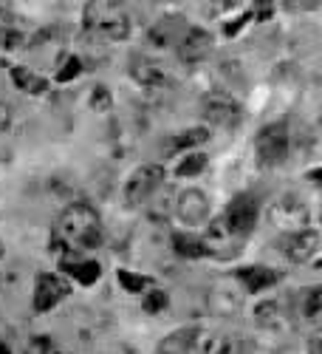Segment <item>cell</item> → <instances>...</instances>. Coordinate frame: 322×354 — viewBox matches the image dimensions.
<instances>
[{"label":"cell","mask_w":322,"mask_h":354,"mask_svg":"<svg viewBox=\"0 0 322 354\" xmlns=\"http://www.w3.org/2000/svg\"><path fill=\"white\" fill-rule=\"evenodd\" d=\"M60 230L68 241H74L77 247H85V250H94L102 244V221L97 216V210L91 204L85 201H77V204H68L60 216Z\"/></svg>","instance_id":"1"},{"label":"cell","mask_w":322,"mask_h":354,"mask_svg":"<svg viewBox=\"0 0 322 354\" xmlns=\"http://www.w3.org/2000/svg\"><path fill=\"white\" fill-rule=\"evenodd\" d=\"M12 82H14V88H20L23 94H32V97H40V94L48 91V80L43 74L32 71V68H26V66L12 68Z\"/></svg>","instance_id":"15"},{"label":"cell","mask_w":322,"mask_h":354,"mask_svg":"<svg viewBox=\"0 0 322 354\" xmlns=\"http://www.w3.org/2000/svg\"><path fill=\"white\" fill-rule=\"evenodd\" d=\"M203 167H207V156H203L201 151H192V153H187V156L179 162L175 173H179V176H198Z\"/></svg>","instance_id":"24"},{"label":"cell","mask_w":322,"mask_h":354,"mask_svg":"<svg viewBox=\"0 0 322 354\" xmlns=\"http://www.w3.org/2000/svg\"><path fill=\"white\" fill-rule=\"evenodd\" d=\"M68 295V283L54 275V272H43L37 278V286H34V309L37 312H51L57 304Z\"/></svg>","instance_id":"13"},{"label":"cell","mask_w":322,"mask_h":354,"mask_svg":"<svg viewBox=\"0 0 322 354\" xmlns=\"http://www.w3.org/2000/svg\"><path fill=\"white\" fill-rule=\"evenodd\" d=\"M314 179H322V170H314Z\"/></svg>","instance_id":"34"},{"label":"cell","mask_w":322,"mask_h":354,"mask_svg":"<svg viewBox=\"0 0 322 354\" xmlns=\"http://www.w3.org/2000/svg\"><path fill=\"white\" fill-rule=\"evenodd\" d=\"M308 354H322V335L308 343Z\"/></svg>","instance_id":"31"},{"label":"cell","mask_w":322,"mask_h":354,"mask_svg":"<svg viewBox=\"0 0 322 354\" xmlns=\"http://www.w3.org/2000/svg\"><path fill=\"white\" fill-rule=\"evenodd\" d=\"M207 306L218 317H235L243 309V289L235 283H215L207 292Z\"/></svg>","instance_id":"10"},{"label":"cell","mask_w":322,"mask_h":354,"mask_svg":"<svg viewBox=\"0 0 322 354\" xmlns=\"http://www.w3.org/2000/svg\"><path fill=\"white\" fill-rule=\"evenodd\" d=\"M0 255H3V244H0Z\"/></svg>","instance_id":"35"},{"label":"cell","mask_w":322,"mask_h":354,"mask_svg":"<svg viewBox=\"0 0 322 354\" xmlns=\"http://www.w3.org/2000/svg\"><path fill=\"white\" fill-rule=\"evenodd\" d=\"M269 216H272V221L277 224V227H283V230H288V232H297V230H305L308 227V204L300 198V196H294V193H285V196H280L274 204H272V210H269Z\"/></svg>","instance_id":"6"},{"label":"cell","mask_w":322,"mask_h":354,"mask_svg":"<svg viewBox=\"0 0 322 354\" xmlns=\"http://www.w3.org/2000/svg\"><path fill=\"white\" fill-rule=\"evenodd\" d=\"M207 139H210V131L198 125V128H187V131H181L179 136L170 142V147H172V151H192V147H201Z\"/></svg>","instance_id":"20"},{"label":"cell","mask_w":322,"mask_h":354,"mask_svg":"<svg viewBox=\"0 0 322 354\" xmlns=\"http://www.w3.org/2000/svg\"><path fill=\"white\" fill-rule=\"evenodd\" d=\"M26 46V35L14 26H0V48L3 51H20Z\"/></svg>","instance_id":"23"},{"label":"cell","mask_w":322,"mask_h":354,"mask_svg":"<svg viewBox=\"0 0 322 354\" xmlns=\"http://www.w3.org/2000/svg\"><path fill=\"white\" fill-rule=\"evenodd\" d=\"M91 102H94V108L97 111H108L110 108V102H113V97H110V91H108V88H97V91H94V97H91Z\"/></svg>","instance_id":"29"},{"label":"cell","mask_w":322,"mask_h":354,"mask_svg":"<svg viewBox=\"0 0 322 354\" xmlns=\"http://www.w3.org/2000/svg\"><path fill=\"white\" fill-rule=\"evenodd\" d=\"M254 317H257L260 326H266V329H280L283 323H285V312H283V306H280L277 301L260 304V306L254 309Z\"/></svg>","instance_id":"19"},{"label":"cell","mask_w":322,"mask_h":354,"mask_svg":"<svg viewBox=\"0 0 322 354\" xmlns=\"http://www.w3.org/2000/svg\"><path fill=\"white\" fill-rule=\"evenodd\" d=\"M79 74H82V63H79V57H68L66 66L60 68V74H57V80H60V82H71V80H77Z\"/></svg>","instance_id":"28"},{"label":"cell","mask_w":322,"mask_h":354,"mask_svg":"<svg viewBox=\"0 0 322 354\" xmlns=\"http://www.w3.org/2000/svg\"><path fill=\"white\" fill-rule=\"evenodd\" d=\"M195 343H198V329H195V326H184V329H179V332L167 335V337L159 343L156 354H192Z\"/></svg>","instance_id":"14"},{"label":"cell","mask_w":322,"mask_h":354,"mask_svg":"<svg viewBox=\"0 0 322 354\" xmlns=\"http://www.w3.org/2000/svg\"><path fill=\"white\" fill-rule=\"evenodd\" d=\"M12 125V108L6 102H0V133Z\"/></svg>","instance_id":"30"},{"label":"cell","mask_w":322,"mask_h":354,"mask_svg":"<svg viewBox=\"0 0 322 354\" xmlns=\"http://www.w3.org/2000/svg\"><path fill=\"white\" fill-rule=\"evenodd\" d=\"M288 9H314V3H285Z\"/></svg>","instance_id":"32"},{"label":"cell","mask_w":322,"mask_h":354,"mask_svg":"<svg viewBox=\"0 0 322 354\" xmlns=\"http://www.w3.org/2000/svg\"><path fill=\"white\" fill-rule=\"evenodd\" d=\"M238 278L243 281L246 292H263V289H272L280 275L269 267H246V270L238 272Z\"/></svg>","instance_id":"16"},{"label":"cell","mask_w":322,"mask_h":354,"mask_svg":"<svg viewBox=\"0 0 322 354\" xmlns=\"http://www.w3.org/2000/svg\"><path fill=\"white\" fill-rule=\"evenodd\" d=\"M164 182V170L161 165H141L139 170H133V176L125 185V201L128 204H141L148 201Z\"/></svg>","instance_id":"8"},{"label":"cell","mask_w":322,"mask_h":354,"mask_svg":"<svg viewBox=\"0 0 322 354\" xmlns=\"http://www.w3.org/2000/svg\"><path fill=\"white\" fill-rule=\"evenodd\" d=\"M0 354H12V348H9L6 343H0Z\"/></svg>","instance_id":"33"},{"label":"cell","mask_w":322,"mask_h":354,"mask_svg":"<svg viewBox=\"0 0 322 354\" xmlns=\"http://www.w3.org/2000/svg\"><path fill=\"white\" fill-rule=\"evenodd\" d=\"M254 153H257V165L263 170L269 167H277L288 159L291 153V131L285 122H272L266 125L260 133H257V142H254Z\"/></svg>","instance_id":"3"},{"label":"cell","mask_w":322,"mask_h":354,"mask_svg":"<svg viewBox=\"0 0 322 354\" xmlns=\"http://www.w3.org/2000/svg\"><path fill=\"white\" fill-rule=\"evenodd\" d=\"M175 252H179L181 258H203V255H212L207 241L201 239V235H190V232H181V235H175V241H172Z\"/></svg>","instance_id":"18"},{"label":"cell","mask_w":322,"mask_h":354,"mask_svg":"<svg viewBox=\"0 0 322 354\" xmlns=\"http://www.w3.org/2000/svg\"><path fill=\"white\" fill-rule=\"evenodd\" d=\"M82 23L88 32H94L105 40H125L130 35V17L110 3H88Z\"/></svg>","instance_id":"2"},{"label":"cell","mask_w":322,"mask_h":354,"mask_svg":"<svg viewBox=\"0 0 322 354\" xmlns=\"http://www.w3.org/2000/svg\"><path fill=\"white\" fill-rule=\"evenodd\" d=\"M63 270H66V275H71V278H74L77 283H82V286L97 283L99 275H102V270H99L97 261H63Z\"/></svg>","instance_id":"17"},{"label":"cell","mask_w":322,"mask_h":354,"mask_svg":"<svg viewBox=\"0 0 322 354\" xmlns=\"http://www.w3.org/2000/svg\"><path fill=\"white\" fill-rule=\"evenodd\" d=\"M141 306H144V312H148V315H159V312H164L170 306V298H167L164 289H153V292L144 295Z\"/></svg>","instance_id":"25"},{"label":"cell","mask_w":322,"mask_h":354,"mask_svg":"<svg viewBox=\"0 0 322 354\" xmlns=\"http://www.w3.org/2000/svg\"><path fill=\"white\" fill-rule=\"evenodd\" d=\"M212 46H215V40H212V35L207 32V28L192 26L181 35L179 46H175V54H179L181 63H201L212 54Z\"/></svg>","instance_id":"9"},{"label":"cell","mask_w":322,"mask_h":354,"mask_svg":"<svg viewBox=\"0 0 322 354\" xmlns=\"http://www.w3.org/2000/svg\"><path fill=\"white\" fill-rule=\"evenodd\" d=\"M130 77L144 88H167L172 82L170 71L159 60H153V57H141V54L130 60Z\"/></svg>","instance_id":"12"},{"label":"cell","mask_w":322,"mask_h":354,"mask_svg":"<svg viewBox=\"0 0 322 354\" xmlns=\"http://www.w3.org/2000/svg\"><path fill=\"white\" fill-rule=\"evenodd\" d=\"M179 23L181 20H175V17L161 20L159 26L150 28V40L159 46H179Z\"/></svg>","instance_id":"22"},{"label":"cell","mask_w":322,"mask_h":354,"mask_svg":"<svg viewBox=\"0 0 322 354\" xmlns=\"http://www.w3.org/2000/svg\"><path fill=\"white\" fill-rule=\"evenodd\" d=\"M210 196L198 190V187H190L179 196V201H175V218H179L184 227H203L210 224Z\"/></svg>","instance_id":"7"},{"label":"cell","mask_w":322,"mask_h":354,"mask_svg":"<svg viewBox=\"0 0 322 354\" xmlns=\"http://www.w3.org/2000/svg\"><path fill=\"white\" fill-rule=\"evenodd\" d=\"M303 315L305 317H322V286L308 289L303 295Z\"/></svg>","instance_id":"26"},{"label":"cell","mask_w":322,"mask_h":354,"mask_svg":"<svg viewBox=\"0 0 322 354\" xmlns=\"http://www.w3.org/2000/svg\"><path fill=\"white\" fill-rule=\"evenodd\" d=\"M201 113L203 120L215 128H235L241 120H243V108L241 102L226 94V91H212L201 100Z\"/></svg>","instance_id":"4"},{"label":"cell","mask_w":322,"mask_h":354,"mask_svg":"<svg viewBox=\"0 0 322 354\" xmlns=\"http://www.w3.org/2000/svg\"><path fill=\"white\" fill-rule=\"evenodd\" d=\"M119 281L128 292H141L144 286L150 283V278H144V275H136V272H128V270H119Z\"/></svg>","instance_id":"27"},{"label":"cell","mask_w":322,"mask_h":354,"mask_svg":"<svg viewBox=\"0 0 322 354\" xmlns=\"http://www.w3.org/2000/svg\"><path fill=\"white\" fill-rule=\"evenodd\" d=\"M203 354H249V346L241 337H212L203 346Z\"/></svg>","instance_id":"21"},{"label":"cell","mask_w":322,"mask_h":354,"mask_svg":"<svg viewBox=\"0 0 322 354\" xmlns=\"http://www.w3.org/2000/svg\"><path fill=\"white\" fill-rule=\"evenodd\" d=\"M319 244H322L319 230L305 227V230H297V232H288L283 250H285V258L291 263H308L319 252Z\"/></svg>","instance_id":"11"},{"label":"cell","mask_w":322,"mask_h":354,"mask_svg":"<svg viewBox=\"0 0 322 354\" xmlns=\"http://www.w3.org/2000/svg\"><path fill=\"white\" fill-rule=\"evenodd\" d=\"M257 216H260V204H257L254 193H241L229 201L223 224L229 227L232 235H249L257 224Z\"/></svg>","instance_id":"5"}]
</instances>
